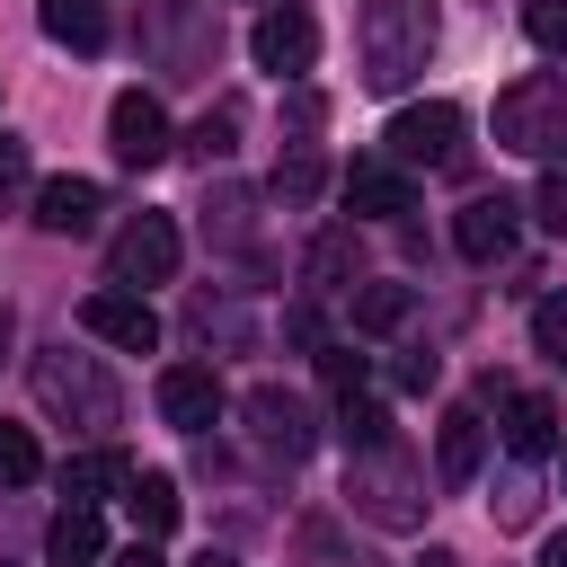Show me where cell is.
<instances>
[{
	"mask_svg": "<svg viewBox=\"0 0 567 567\" xmlns=\"http://www.w3.org/2000/svg\"><path fill=\"white\" fill-rule=\"evenodd\" d=\"M346 204H354V213H381V221H399V213H416V177H408V168H381V159H363V168H346Z\"/></svg>",
	"mask_w": 567,
	"mask_h": 567,
	"instance_id": "obj_15",
	"label": "cell"
},
{
	"mask_svg": "<svg viewBox=\"0 0 567 567\" xmlns=\"http://www.w3.org/2000/svg\"><path fill=\"white\" fill-rule=\"evenodd\" d=\"M346 496L381 523V532H408L425 505H416V470H408V452H354V470H346Z\"/></svg>",
	"mask_w": 567,
	"mask_h": 567,
	"instance_id": "obj_5",
	"label": "cell"
},
{
	"mask_svg": "<svg viewBox=\"0 0 567 567\" xmlns=\"http://www.w3.org/2000/svg\"><path fill=\"white\" fill-rule=\"evenodd\" d=\"M381 142H390V168H461V106L452 97L399 106Z\"/></svg>",
	"mask_w": 567,
	"mask_h": 567,
	"instance_id": "obj_4",
	"label": "cell"
},
{
	"mask_svg": "<svg viewBox=\"0 0 567 567\" xmlns=\"http://www.w3.org/2000/svg\"><path fill=\"white\" fill-rule=\"evenodd\" d=\"M44 470V452H35V434L27 425H0V487H27Z\"/></svg>",
	"mask_w": 567,
	"mask_h": 567,
	"instance_id": "obj_24",
	"label": "cell"
},
{
	"mask_svg": "<svg viewBox=\"0 0 567 567\" xmlns=\"http://www.w3.org/2000/svg\"><path fill=\"white\" fill-rule=\"evenodd\" d=\"M230 133H239V115H230V106H213V115H204L186 142H195V159H221V151H230Z\"/></svg>",
	"mask_w": 567,
	"mask_h": 567,
	"instance_id": "obj_30",
	"label": "cell"
},
{
	"mask_svg": "<svg viewBox=\"0 0 567 567\" xmlns=\"http://www.w3.org/2000/svg\"><path fill=\"white\" fill-rule=\"evenodd\" d=\"M248 425H257V443H266V452H284V461H301V452H310V408H301L292 390H275V381H266V390H248Z\"/></svg>",
	"mask_w": 567,
	"mask_h": 567,
	"instance_id": "obj_12",
	"label": "cell"
},
{
	"mask_svg": "<svg viewBox=\"0 0 567 567\" xmlns=\"http://www.w3.org/2000/svg\"><path fill=\"white\" fill-rule=\"evenodd\" d=\"M124 505H133V532H142V540L177 532V514H186V496H177V478H168V470H142V478L124 487Z\"/></svg>",
	"mask_w": 567,
	"mask_h": 567,
	"instance_id": "obj_19",
	"label": "cell"
},
{
	"mask_svg": "<svg viewBox=\"0 0 567 567\" xmlns=\"http://www.w3.org/2000/svg\"><path fill=\"white\" fill-rule=\"evenodd\" d=\"M532 346L567 372V292H549V301H532Z\"/></svg>",
	"mask_w": 567,
	"mask_h": 567,
	"instance_id": "obj_25",
	"label": "cell"
},
{
	"mask_svg": "<svg viewBox=\"0 0 567 567\" xmlns=\"http://www.w3.org/2000/svg\"><path fill=\"white\" fill-rule=\"evenodd\" d=\"M505 452H514V461H549V452H558V399H549V390L505 399Z\"/></svg>",
	"mask_w": 567,
	"mask_h": 567,
	"instance_id": "obj_14",
	"label": "cell"
},
{
	"mask_svg": "<svg viewBox=\"0 0 567 567\" xmlns=\"http://www.w3.org/2000/svg\"><path fill=\"white\" fill-rule=\"evenodd\" d=\"M478 452H487V425H478L470 408H452V416H443V434H434L443 487H470V478H478Z\"/></svg>",
	"mask_w": 567,
	"mask_h": 567,
	"instance_id": "obj_18",
	"label": "cell"
},
{
	"mask_svg": "<svg viewBox=\"0 0 567 567\" xmlns=\"http://www.w3.org/2000/svg\"><path fill=\"white\" fill-rule=\"evenodd\" d=\"M416 567H461V558H452V549H425V558H416Z\"/></svg>",
	"mask_w": 567,
	"mask_h": 567,
	"instance_id": "obj_34",
	"label": "cell"
},
{
	"mask_svg": "<svg viewBox=\"0 0 567 567\" xmlns=\"http://www.w3.org/2000/svg\"><path fill=\"white\" fill-rule=\"evenodd\" d=\"M80 328L106 337V346H124V354H151V346H159V310H151L142 292H89V301H80Z\"/></svg>",
	"mask_w": 567,
	"mask_h": 567,
	"instance_id": "obj_9",
	"label": "cell"
},
{
	"mask_svg": "<svg viewBox=\"0 0 567 567\" xmlns=\"http://www.w3.org/2000/svg\"><path fill=\"white\" fill-rule=\"evenodd\" d=\"M159 416H168L177 434H204V425L221 416V372H213V363H168V372H159Z\"/></svg>",
	"mask_w": 567,
	"mask_h": 567,
	"instance_id": "obj_10",
	"label": "cell"
},
{
	"mask_svg": "<svg viewBox=\"0 0 567 567\" xmlns=\"http://www.w3.org/2000/svg\"><path fill=\"white\" fill-rule=\"evenodd\" d=\"M452 248H461L470 266H496V257L514 248V204H505V195H470L461 221H452Z\"/></svg>",
	"mask_w": 567,
	"mask_h": 567,
	"instance_id": "obj_11",
	"label": "cell"
},
{
	"mask_svg": "<svg viewBox=\"0 0 567 567\" xmlns=\"http://www.w3.org/2000/svg\"><path fill=\"white\" fill-rule=\"evenodd\" d=\"M177 275V221L168 213H133L115 230V284H168Z\"/></svg>",
	"mask_w": 567,
	"mask_h": 567,
	"instance_id": "obj_8",
	"label": "cell"
},
{
	"mask_svg": "<svg viewBox=\"0 0 567 567\" xmlns=\"http://www.w3.org/2000/svg\"><path fill=\"white\" fill-rule=\"evenodd\" d=\"M540 567H567V532H558V540H549V549H540Z\"/></svg>",
	"mask_w": 567,
	"mask_h": 567,
	"instance_id": "obj_33",
	"label": "cell"
},
{
	"mask_svg": "<svg viewBox=\"0 0 567 567\" xmlns=\"http://www.w3.org/2000/svg\"><path fill=\"white\" fill-rule=\"evenodd\" d=\"M434 53V0H354V62L363 89L399 97Z\"/></svg>",
	"mask_w": 567,
	"mask_h": 567,
	"instance_id": "obj_1",
	"label": "cell"
},
{
	"mask_svg": "<svg viewBox=\"0 0 567 567\" xmlns=\"http://www.w3.org/2000/svg\"><path fill=\"white\" fill-rule=\"evenodd\" d=\"M248 53H257V71H275V80H301V71L319 62V18H310L301 0H284V9H266V18L248 27Z\"/></svg>",
	"mask_w": 567,
	"mask_h": 567,
	"instance_id": "obj_6",
	"label": "cell"
},
{
	"mask_svg": "<svg viewBox=\"0 0 567 567\" xmlns=\"http://www.w3.org/2000/svg\"><path fill=\"white\" fill-rule=\"evenodd\" d=\"M97 213H106V195H97L89 177H44V186H35V221H44L53 239H80V230H97Z\"/></svg>",
	"mask_w": 567,
	"mask_h": 567,
	"instance_id": "obj_13",
	"label": "cell"
},
{
	"mask_svg": "<svg viewBox=\"0 0 567 567\" xmlns=\"http://www.w3.org/2000/svg\"><path fill=\"white\" fill-rule=\"evenodd\" d=\"M319 381H328V390H346V399H354V390H363V381H372V363H363V354H354V346H328V354H319Z\"/></svg>",
	"mask_w": 567,
	"mask_h": 567,
	"instance_id": "obj_28",
	"label": "cell"
},
{
	"mask_svg": "<svg viewBox=\"0 0 567 567\" xmlns=\"http://www.w3.org/2000/svg\"><path fill=\"white\" fill-rule=\"evenodd\" d=\"M523 35L540 53H567V0H523Z\"/></svg>",
	"mask_w": 567,
	"mask_h": 567,
	"instance_id": "obj_26",
	"label": "cell"
},
{
	"mask_svg": "<svg viewBox=\"0 0 567 567\" xmlns=\"http://www.w3.org/2000/svg\"><path fill=\"white\" fill-rule=\"evenodd\" d=\"M115 567H168V558H159V549H151V540H133V549H124V558H115Z\"/></svg>",
	"mask_w": 567,
	"mask_h": 567,
	"instance_id": "obj_32",
	"label": "cell"
},
{
	"mask_svg": "<svg viewBox=\"0 0 567 567\" xmlns=\"http://www.w3.org/2000/svg\"><path fill=\"white\" fill-rule=\"evenodd\" d=\"M399 319H408V284H363V292H354V328H363V337H390Z\"/></svg>",
	"mask_w": 567,
	"mask_h": 567,
	"instance_id": "obj_22",
	"label": "cell"
},
{
	"mask_svg": "<svg viewBox=\"0 0 567 567\" xmlns=\"http://www.w3.org/2000/svg\"><path fill=\"white\" fill-rule=\"evenodd\" d=\"M496 142L523 159H567V80L558 71H523L514 89H496Z\"/></svg>",
	"mask_w": 567,
	"mask_h": 567,
	"instance_id": "obj_2",
	"label": "cell"
},
{
	"mask_svg": "<svg viewBox=\"0 0 567 567\" xmlns=\"http://www.w3.org/2000/svg\"><path fill=\"white\" fill-rule=\"evenodd\" d=\"M18 177H27V151H18V142H0V195H9Z\"/></svg>",
	"mask_w": 567,
	"mask_h": 567,
	"instance_id": "obj_31",
	"label": "cell"
},
{
	"mask_svg": "<svg viewBox=\"0 0 567 567\" xmlns=\"http://www.w3.org/2000/svg\"><path fill=\"white\" fill-rule=\"evenodd\" d=\"M106 142H115V159H124V168H159L177 133H168V106H159V97L124 89V97L106 106Z\"/></svg>",
	"mask_w": 567,
	"mask_h": 567,
	"instance_id": "obj_7",
	"label": "cell"
},
{
	"mask_svg": "<svg viewBox=\"0 0 567 567\" xmlns=\"http://www.w3.org/2000/svg\"><path fill=\"white\" fill-rule=\"evenodd\" d=\"M44 558H53V567H97V558H106V523H97V505H62V514L44 523Z\"/></svg>",
	"mask_w": 567,
	"mask_h": 567,
	"instance_id": "obj_16",
	"label": "cell"
},
{
	"mask_svg": "<svg viewBox=\"0 0 567 567\" xmlns=\"http://www.w3.org/2000/svg\"><path fill=\"white\" fill-rule=\"evenodd\" d=\"M35 399L53 408V416H71V425H115L124 416V399H115V381H106V363L97 354H71V346H53V354H35Z\"/></svg>",
	"mask_w": 567,
	"mask_h": 567,
	"instance_id": "obj_3",
	"label": "cell"
},
{
	"mask_svg": "<svg viewBox=\"0 0 567 567\" xmlns=\"http://www.w3.org/2000/svg\"><path fill=\"white\" fill-rule=\"evenodd\" d=\"M337 434H346V452H390V408L381 399H346Z\"/></svg>",
	"mask_w": 567,
	"mask_h": 567,
	"instance_id": "obj_23",
	"label": "cell"
},
{
	"mask_svg": "<svg viewBox=\"0 0 567 567\" xmlns=\"http://www.w3.org/2000/svg\"><path fill=\"white\" fill-rule=\"evenodd\" d=\"M532 213H540V230H558V239H567V159H558V168H540V195H532Z\"/></svg>",
	"mask_w": 567,
	"mask_h": 567,
	"instance_id": "obj_29",
	"label": "cell"
},
{
	"mask_svg": "<svg viewBox=\"0 0 567 567\" xmlns=\"http://www.w3.org/2000/svg\"><path fill=\"white\" fill-rule=\"evenodd\" d=\"M35 27L71 53H106V0H35Z\"/></svg>",
	"mask_w": 567,
	"mask_h": 567,
	"instance_id": "obj_17",
	"label": "cell"
},
{
	"mask_svg": "<svg viewBox=\"0 0 567 567\" xmlns=\"http://www.w3.org/2000/svg\"><path fill=\"white\" fill-rule=\"evenodd\" d=\"M301 275H310L319 292H337L346 275H363V248H354V230H319V239H310V257H301Z\"/></svg>",
	"mask_w": 567,
	"mask_h": 567,
	"instance_id": "obj_21",
	"label": "cell"
},
{
	"mask_svg": "<svg viewBox=\"0 0 567 567\" xmlns=\"http://www.w3.org/2000/svg\"><path fill=\"white\" fill-rule=\"evenodd\" d=\"M275 195H284V204H310V195H319V151H292V159L275 168Z\"/></svg>",
	"mask_w": 567,
	"mask_h": 567,
	"instance_id": "obj_27",
	"label": "cell"
},
{
	"mask_svg": "<svg viewBox=\"0 0 567 567\" xmlns=\"http://www.w3.org/2000/svg\"><path fill=\"white\" fill-rule=\"evenodd\" d=\"M195 567H230V558H195Z\"/></svg>",
	"mask_w": 567,
	"mask_h": 567,
	"instance_id": "obj_35",
	"label": "cell"
},
{
	"mask_svg": "<svg viewBox=\"0 0 567 567\" xmlns=\"http://www.w3.org/2000/svg\"><path fill=\"white\" fill-rule=\"evenodd\" d=\"M142 470L124 461V452H80V461H62V496L71 505H97V487H133Z\"/></svg>",
	"mask_w": 567,
	"mask_h": 567,
	"instance_id": "obj_20",
	"label": "cell"
}]
</instances>
